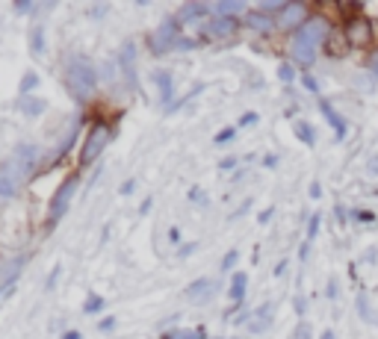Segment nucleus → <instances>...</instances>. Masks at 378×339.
Segmentation results:
<instances>
[{"label":"nucleus","mask_w":378,"mask_h":339,"mask_svg":"<svg viewBox=\"0 0 378 339\" xmlns=\"http://www.w3.org/2000/svg\"><path fill=\"white\" fill-rule=\"evenodd\" d=\"M219 166H222L225 171H228V168H234V166H236V157H228V159H222V162H219Z\"/></svg>","instance_id":"c9c22d12"},{"label":"nucleus","mask_w":378,"mask_h":339,"mask_svg":"<svg viewBox=\"0 0 378 339\" xmlns=\"http://www.w3.org/2000/svg\"><path fill=\"white\" fill-rule=\"evenodd\" d=\"M21 109H24V116H27V118H39L42 112L47 109V104H45L42 97L27 95V97H21Z\"/></svg>","instance_id":"4468645a"},{"label":"nucleus","mask_w":378,"mask_h":339,"mask_svg":"<svg viewBox=\"0 0 378 339\" xmlns=\"http://www.w3.org/2000/svg\"><path fill=\"white\" fill-rule=\"evenodd\" d=\"M154 80L160 86V95H162V104L172 107V95H174V86H172V71H157Z\"/></svg>","instance_id":"dca6fc26"},{"label":"nucleus","mask_w":378,"mask_h":339,"mask_svg":"<svg viewBox=\"0 0 378 339\" xmlns=\"http://www.w3.org/2000/svg\"><path fill=\"white\" fill-rule=\"evenodd\" d=\"M30 9H33V3H27V0H24V3L18 0V3H15V12H30Z\"/></svg>","instance_id":"4c0bfd02"},{"label":"nucleus","mask_w":378,"mask_h":339,"mask_svg":"<svg viewBox=\"0 0 378 339\" xmlns=\"http://www.w3.org/2000/svg\"><path fill=\"white\" fill-rule=\"evenodd\" d=\"M296 313H298V316L305 313V298H296Z\"/></svg>","instance_id":"79ce46f5"},{"label":"nucleus","mask_w":378,"mask_h":339,"mask_svg":"<svg viewBox=\"0 0 378 339\" xmlns=\"http://www.w3.org/2000/svg\"><path fill=\"white\" fill-rule=\"evenodd\" d=\"M210 12V6L207 3H186V6H181V12H178V21H195V18H204Z\"/></svg>","instance_id":"f3484780"},{"label":"nucleus","mask_w":378,"mask_h":339,"mask_svg":"<svg viewBox=\"0 0 378 339\" xmlns=\"http://www.w3.org/2000/svg\"><path fill=\"white\" fill-rule=\"evenodd\" d=\"M236 260H239V251H236V248H231L228 254H225V260H222V271H231V269L236 266Z\"/></svg>","instance_id":"cd10ccee"},{"label":"nucleus","mask_w":378,"mask_h":339,"mask_svg":"<svg viewBox=\"0 0 378 339\" xmlns=\"http://www.w3.org/2000/svg\"><path fill=\"white\" fill-rule=\"evenodd\" d=\"M178 42H181V21H178V18L162 21L160 27L148 36L151 54H162V50H172V47H178Z\"/></svg>","instance_id":"7ed1b4c3"},{"label":"nucleus","mask_w":378,"mask_h":339,"mask_svg":"<svg viewBox=\"0 0 378 339\" xmlns=\"http://www.w3.org/2000/svg\"><path fill=\"white\" fill-rule=\"evenodd\" d=\"M367 71L372 74V80H378V54H372V56L367 59Z\"/></svg>","instance_id":"2f4dec72"},{"label":"nucleus","mask_w":378,"mask_h":339,"mask_svg":"<svg viewBox=\"0 0 378 339\" xmlns=\"http://www.w3.org/2000/svg\"><path fill=\"white\" fill-rule=\"evenodd\" d=\"M169 239H172V242H181V230L172 228V230H169Z\"/></svg>","instance_id":"a19ab883"},{"label":"nucleus","mask_w":378,"mask_h":339,"mask_svg":"<svg viewBox=\"0 0 378 339\" xmlns=\"http://www.w3.org/2000/svg\"><path fill=\"white\" fill-rule=\"evenodd\" d=\"M278 77H281V83H293V80H296V68L289 65V62H281V68H278Z\"/></svg>","instance_id":"a878e982"},{"label":"nucleus","mask_w":378,"mask_h":339,"mask_svg":"<svg viewBox=\"0 0 378 339\" xmlns=\"http://www.w3.org/2000/svg\"><path fill=\"white\" fill-rule=\"evenodd\" d=\"M272 316H275L272 304H263V310H257V313H255V322H251V331H255V333L266 331V328H269V322H272Z\"/></svg>","instance_id":"a211bd4d"},{"label":"nucleus","mask_w":378,"mask_h":339,"mask_svg":"<svg viewBox=\"0 0 378 339\" xmlns=\"http://www.w3.org/2000/svg\"><path fill=\"white\" fill-rule=\"evenodd\" d=\"M328 36H331L328 18L313 15V18H308V21L293 33V42H289V54H293V59L298 62V65H313V62H317V56H319V47L328 42Z\"/></svg>","instance_id":"f257e3e1"},{"label":"nucleus","mask_w":378,"mask_h":339,"mask_svg":"<svg viewBox=\"0 0 378 339\" xmlns=\"http://www.w3.org/2000/svg\"><path fill=\"white\" fill-rule=\"evenodd\" d=\"M100 310H104V295H95V292L86 295V301H83L86 316H95V313H100Z\"/></svg>","instance_id":"412c9836"},{"label":"nucleus","mask_w":378,"mask_h":339,"mask_svg":"<svg viewBox=\"0 0 378 339\" xmlns=\"http://www.w3.org/2000/svg\"><path fill=\"white\" fill-rule=\"evenodd\" d=\"M301 83H305V86H308V89H310L313 95H319V83H317V80H313V77H310V74H308V71H305V74H301Z\"/></svg>","instance_id":"7c9ffc66"},{"label":"nucleus","mask_w":378,"mask_h":339,"mask_svg":"<svg viewBox=\"0 0 378 339\" xmlns=\"http://www.w3.org/2000/svg\"><path fill=\"white\" fill-rule=\"evenodd\" d=\"M213 12L222 15V18H236L239 12H245V3H243V0H222V3L213 6Z\"/></svg>","instance_id":"2eb2a0df"},{"label":"nucleus","mask_w":378,"mask_h":339,"mask_svg":"<svg viewBox=\"0 0 378 339\" xmlns=\"http://www.w3.org/2000/svg\"><path fill=\"white\" fill-rule=\"evenodd\" d=\"M234 136H236V127H225V130H219L216 136H213V145H228Z\"/></svg>","instance_id":"393cba45"},{"label":"nucleus","mask_w":378,"mask_h":339,"mask_svg":"<svg viewBox=\"0 0 378 339\" xmlns=\"http://www.w3.org/2000/svg\"><path fill=\"white\" fill-rule=\"evenodd\" d=\"M319 339H337V336H334V331H325V333H322Z\"/></svg>","instance_id":"49530a36"},{"label":"nucleus","mask_w":378,"mask_h":339,"mask_svg":"<svg viewBox=\"0 0 378 339\" xmlns=\"http://www.w3.org/2000/svg\"><path fill=\"white\" fill-rule=\"evenodd\" d=\"M74 192H77V180L74 178H68V180H62V186L56 189V195L50 198V224H56L62 216L68 212V207H71V198H74Z\"/></svg>","instance_id":"39448f33"},{"label":"nucleus","mask_w":378,"mask_h":339,"mask_svg":"<svg viewBox=\"0 0 378 339\" xmlns=\"http://www.w3.org/2000/svg\"><path fill=\"white\" fill-rule=\"evenodd\" d=\"M236 18H222V15H216L213 18L207 27H204V33L210 36V39H231V36L236 33Z\"/></svg>","instance_id":"1a4fd4ad"},{"label":"nucleus","mask_w":378,"mask_h":339,"mask_svg":"<svg viewBox=\"0 0 378 339\" xmlns=\"http://www.w3.org/2000/svg\"><path fill=\"white\" fill-rule=\"evenodd\" d=\"M213 290V281H207V278H201V281H195L192 286L186 290V295L189 298H198V295H204V292H210Z\"/></svg>","instance_id":"4be33fe9"},{"label":"nucleus","mask_w":378,"mask_h":339,"mask_svg":"<svg viewBox=\"0 0 378 339\" xmlns=\"http://www.w3.org/2000/svg\"><path fill=\"white\" fill-rule=\"evenodd\" d=\"M109 139H112V130L109 127H104V124L92 127L89 136H86V142H83V150H80V162H83V166H89V162L100 154V150L107 148Z\"/></svg>","instance_id":"20e7f679"},{"label":"nucleus","mask_w":378,"mask_h":339,"mask_svg":"<svg viewBox=\"0 0 378 339\" xmlns=\"http://www.w3.org/2000/svg\"><path fill=\"white\" fill-rule=\"evenodd\" d=\"M284 6H287V3H281V0H263L260 12H263V15H272V12H278V15H281Z\"/></svg>","instance_id":"b1692460"},{"label":"nucleus","mask_w":378,"mask_h":339,"mask_svg":"<svg viewBox=\"0 0 378 339\" xmlns=\"http://www.w3.org/2000/svg\"><path fill=\"white\" fill-rule=\"evenodd\" d=\"M245 290H248V274H245V271H236L234 278H231V290H228V295H231L234 304H243Z\"/></svg>","instance_id":"ddd939ff"},{"label":"nucleus","mask_w":378,"mask_h":339,"mask_svg":"<svg viewBox=\"0 0 378 339\" xmlns=\"http://www.w3.org/2000/svg\"><path fill=\"white\" fill-rule=\"evenodd\" d=\"M319 195H322V186L313 180V183H310V198H319Z\"/></svg>","instance_id":"e433bc0d"},{"label":"nucleus","mask_w":378,"mask_h":339,"mask_svg":"<svg viewBox=\"0 0 378 339\" xmlns=\"http://www.w3.org/2000/svg\"><path fill=\"white\" fill-rule=\"evenodd\" d=\"M116 324H119V319H116V316H104V319H100V322H98V331H104V333H109L112 328H116Z\"/></svg>","instance_id":"c756f323"},{"label":"nucleus","mask_w":378,"mask_h":339,"mask_svg":"<svg viewBox=\"0 0 378 339\" xmlns=\"http://www.w3.org/2000/svg\"><path fill=\"white\" fill-rule=\"evenodd\" d=\"M317 233H319V212H313V216H310V224H308V245L313 242V239H317Z\"/></svg>","instance_id":"bb28decb"},{"label":"nucleus","mask_w":378,"mask_h":339,"mask_svg":"<svg viewBox=\"0 0 378 339\" xmlns=\"http://www.w3.org/2000/svg\"><path fill=\"white\" fill-rule=\"evenodd\" d=\"M263 162H266V168H275V162H278V157H266Z\"/></svg>","instance_id":"c03bdc74"},{"label":"nucleus","mask_w":378,"mask_h":339,"mask_svg":"<svg viewBox=\"0 0 378 339\" xmlns=\"http://www.w3.org/2000/svg\"><path fill=\"white\" fill-rule=\"evenodd\" d=\"M346 42L351 47H367L372 42V27H370V21H363V18H355V21H349L346 24Z\"/></svg>","instance_id":"0eeeda50"},{"label":"nucleus","mask_w":378,"mask_h":339,"mask_svg":"<svg viewBox=\"0 0 378 339\" xmlns=\"http://www.w3.org/2000/svg\"><path fill=\"white\" fill-rule=\"evenodd\" d=\"M310 336V328L308 324H298V339H308Z\"/></svg>","instance_id":"ea45409f"},{"label":"nucleus","mask_w":378,"mask_h":339,"mask_svg":"<svg viewBox=\"0 0 378 339\" xmlns=\"http://www.w3.org/2000/svg\"><path fill=\"white\" fill-rule=\"evenodd\" d=\"M245 24L251 30H257V33H269L272 27H278V21H275L272 15H263L260 9H251V12H245Z\"/></svg>","instance_id":"9b49d317"},{"label":"nucleus","mask_w":378,"mask_h":339,"mask_svg":"<svg viewBox=\"0 0 378 339\" xmlns=\"http://www.w3.org/2000/svg\"><path fill=\"white\" fill-rule=\"evenodd\" d=\"M293 133H296L308 148H310V145H317V130H313L308 121H296V124H293Z\"/></svg>","instance_id":"6ab92c4d"},{"label":"nucleus","mask_w":378,"mask_h":339,"mask_svg":"<svg viewBox=\"0 0 378 339\" xmlns=\"http://www.w3.org/2000/svg\"><path fill=\"white\" fill-rule=\"evenodd\" d=\"M257 118H260V116H257V112H245V116H243V118H239V124H236V130H239V127H255V124H257Z\"/></svg>","instance_id":"c85d7f7f"},{"label":"nucleus","mask_w":378,"mask_h":339,"mask_svg":"<svg viewBox=\"0 0 378 339\" xmlns=\"http://www.w3.org/2000/svg\"><path fill=\"white\" fill-rule=\"evenodd\" d=\"M195 45H198L195 39H181V42H178V50H192Z\"/></svg>","instance_id":"f704fd0d"},{"label":"nucleus","mask_w":378,"mask_h":339,"mask_svg":"<svg viewBox=\"0 0 378 339\" xmlns=\"http://www.w3.org/2000/svg\"><path fill=\"white\" fill-rule=\"evenodd\" d=\"M30 50H33V56H42L45 54V27H42V24L30 30Z\"/></svg>","instance_id":"aec40b11"},{"label":"nucleus","mask_w":378,"mask_h":339,"mask_svg":"<svg viewBox=\"0 0 378 339\" xmlns=\"http://www.w3.org/2000/svg\"><path fill=\"white\" fill-rule=\"evenodd\" d=\"M62 339H83V336H80V331H68V333L62 336Z\"/></svg>","instance_id":"37998d69"},{"label":"nucleus","mask_w":378,"mask_h":339,"mask_svg":"<svg viewBox=\"0 0 378 339\" xmlns=\"http://www.w3.org/2000/svg\"><path fill=\"white\" fill-rule=\"evenodd\" d=\"M133 189H136V180L130 178V180H124V183H121V189H119V192H121V195H130Z\"/></svg>","instance_id":"72a5a7b5"},{"label":"nucleus","mask_w":378,"mask_h":339,"mask_svg":"<svg viewBox=\"0 0 378 339\" xmlns=\"http://www.w3.org/2000/svg\"><path fill=\"white\" fill-rule=\"evenodd\" d=\"M310 15H308V6L305 3H287L284 6V12L278 15V27H284V30H298L301 24H305Z\"/></svg>","instance_id":"6e6552de"},{"label":"nucleus","mask_w":378,"mask_h":339,"mask_svg":"<svg viewBox=\"0 0 378 339\" xmlns=\"http://www.w3.org/2000/svg\"><path fill=\"white\" fill-rule=\"evenodd\" d=\"M181 339H207V331L204 328H195V331H189V333H181Z\"/></svg>","instance_id":"473e14b6"},{"label":"nucleus","mask_w":378,"mask_h":339,"mask_svg":"<svg viewBox=\"0 0 378 339\" xmlns=\"http://www.w3.org/2000/svg\"><path fill=\"white\" fill-rule=\"evenodd\" d=\"M319 112L325 116V121L331 124V130H334L337 139H346V133H349V127H346V118L340 116V112H337V109H334V107H331L325 97H319Z\"/></svg>","instance_id":"9d476101"},{"label":"nucleus","mask_w":378,"mask_h":339,"mask_svg":"<svg viewBox=\"0 0 378 339\" xmlns=\"http://www.w3.org/2000/svg\"><path fill=\"white\" fill-rule=\"evenodd\" d=\"M269 219H272V210H263V212H260V216H257V221H260V224H266Z\"/></svg>","instance_id":"58836bf2"},{"label":"nucleus","mask_w":378,"mask_h":339,"mask_svg":"<svg viewBox=\"0 0 378 339\" xmlns=\"http://www.w3.org/2000/svg\"><path fill=\"white\" fill-rule=\"evenodd\" d=\"M68 86H71V95L77 97V100H86L92 92H95V86H98V71L89 59H83V56H74L68 62Z\"/></svg>","instance_id":"f03ea898"},{"label":"nucleus","mask_w":378,"mask_h":339,"mask_svg":"<svg viewBox=\"0 0 378 339\" xmlns=\"http://www.w3.org/2000/svg\"><path fill=\"white\" fill-rule=\"evenodd\" d=\"M27 178L15 162H6V166H0V200H9V198H15L18 189H21V180Z\"/></svg>","instance_id":"423d86ee"},{"label":"nucleus","mask_w":378,"mask_h":339,"mask_svg":"<svg viewBox=\"0 0 378 339\" xmlns=\"http://www.w3.org/2000/svg\"><path fill=\"white\" fill-rule=\"evenodd\" d=\"M36 86H39V74H36V71H27V74H24V80H21V95L27 97V95L36 89Z\"/></svg>","instance_id":"5701e85b"},{"label":"nucleus","mask_w":378,"mask_h":339,"mask_svg":"<svg viewBox=\"0 0 378 339\" xmlns=\"http://www.w3.org/2000/svg\"><path fill=\"white\" fill-rule=\"evenodd\" d=\"M133 59H136V45L133 42H128V45H124L121 47V54H119V65L124 68V77H128V83L133 86L136 83V68H133Z\"/></svg>","instance_id":"f8f14e48"},{"label":"nucleus","mask_w":378,"mask_h":339,"mask_svg":"<svg viewBox=\"0 0 378 339\" xmlns=\"http://www.w3.org/2000/svg\"><path fill=\"white\" fill-rule=\"evenodd\" d=\"M370 171H372V174H378V157H375V159H370Z\"/></svg>","instance_id":"a18cd8bd"}]
</instances>
